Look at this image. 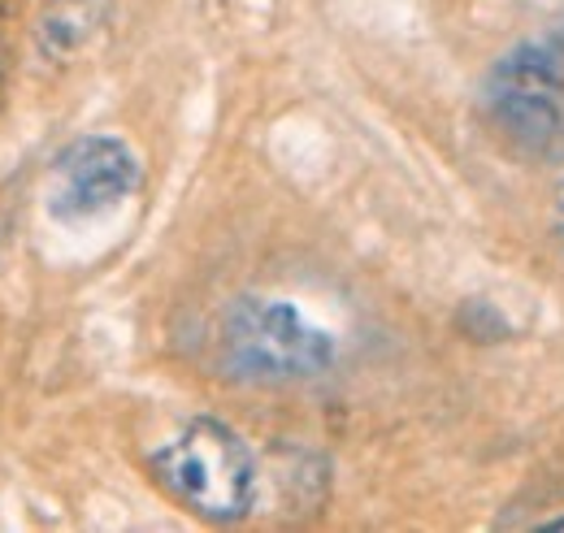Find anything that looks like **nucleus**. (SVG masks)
I'll return each instance as SVG.
<instances>
[{"label": "nucleus", "instance_id": "obj_1", "mask_svg": "<svg viewBox=\"0 0 564 533\" xmlns=\"http://www.w3.org/2000/svg\"><path fill=\"white\" fill-rule=\"evenodd\" d=\"M152 477L196 516L239 521L257 499V465L235 429L221 421H192L170 447L152 456Z\"/></svg>", "mask_w": 564, "mask_h": 533}, {"label": "nucleus", "instance_id": "obj_2", "mask_svg": "<svg viewBox=\"0 0 564 533\" xmlns=\"http://www.w3.org/2000/svg\"><path fill=\"white\" fill-rule=\"evenodd\" d=\"M335 360L330 334L308 326L291 304L239 300L221 322V365L243 382H300Z\"/></svg>", "mask_w": 564, "mask_h": 533}, {"label": "nucleus", "instance_id": "obj_3", "mask_svg": "<svg viewBox=\"0 0 564 533\" xmlns=\"http://www.w3.org/2000/svg\"><path fill=\"white\" fill-rule=\"evenodd\" d=\"M491 127L517 152L543 156L564 134V48L561 40H530L512 48L482 91Z\"/></svg>", "mask_w": 564, "mask_h": 533}, {"label": "nucleus", "instance_id": "obj_4", "mask_svg": "<svg viewBox=\"0 0 564 533\" xmlns=\"http://www.w3.org/2000/svg\"><path fill=\"white\" fill-rule=\"evenodd\" d=\"M57 196H53V213L57 217H96L105 208H113L118 200H127L140 183V165L135 152L109 134H87L70 143L57 165Z\"/></svg>", "mask_w": 564, "mask_h": 533}, {"label": "nucleus", "instance_id": "obj_5", "mask_svg": "<svg viewBox=\"0 0 564 533\" xmlns=\"http://www.w3.org/2000/svg\"><path fill=\"white\" fill-rule=\"evenodd\" d=\"M105 13V0L91 9V0H57L44 18H40V48L62 57V53H74L100 22Z\"/></svg>", "mask_w": 564, "mask_h": 533}, {"label": "nucleus", "instance_id": "obj_6", "mask_svg": "<svg viewBox=\"0 0 564 533\" xmlns=\"http://www.w3.org/2000/svg\"><path fill=\"white\" fill-rule=\"evenodd\" d=\"M460 326H465V330H482L478 338H503V334H508V322L495 313L487 300H469L465 313H460Z\"/></svg>", "mask_w": 564, "mask_h": 533}, {"label": "nucleus", "instance_id": "obj_7", "mask_svg": "<svg viewBox=\"0 0 564 533\" xmlns=\"http://www.w3.org/2000/svg\"><path fill=\"white\" fill-rule=\"evenodd\" d=\"M556 230H561V243H564V187H561V200H556Z\"/></svg>", "mask_w": 564, "mask_h": 533}, {"label": "nucleus", "instance_id": "obj_8", "mask_svg": "<svg viewBox=\"0 0 564 533\" xmlns=\"http://www.w3.org/2000/svg\"><path fill=\"white\" fill-rule=\"evenodd\" d=\"M0 91H4V48H0Z\"/></svg>", "mask_w": 564, "mask_h": 533}, {"label": "nucleus", "instance_id": "obj_9", "mask_svg": "<svg viewBox=\"0 0 564 533\" xmlns=\"http://www.w3.org/2000/svg\"><path fill=\"white\" fill-rule=\"evenodd\" d=\"M547 530H564V521H552V525H547Z\"/></svg>", "mask_w": 564, "mask_h": 533}]
</instances>
